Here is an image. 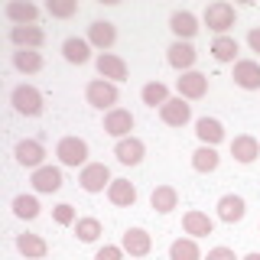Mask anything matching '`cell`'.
<instances>
[{"label": "cell", "mask_w": 260, "mask_h": 260, "mask_svg": "<svg viewBox=\"0 0 260 260\" xmlns=\"http://www.w3.org/2000/svg\"><path fill=\"white\" fill-rule=\"evenodd\" d=\"M85 101L91 104V108H98V111H114L117 108V101H120V91H117V85L114 81H108V78H91L88 81V88H85Z\"/></svg>", "instance_id": "2"}, {"label": "cell", "mask_w": 260, "mask_h": 260, "mask_svg": "<svg viewBox=\"0 0 260 260\" xmlns=\"http://www.w3.org/2000/svg\"><path fill=\"white\" fill-rule=\"evenodd\" d=\"M62 182H65V179H62V169H59V166H49V162L29 173V185H32V192H39V195L59 192Z\"/></svg>", "instance_id": "7"}, {"label": "cell", "mask_w": 260, "mask_h": 260, "mask_svg": "<svg viewBox=\"0 0 260 260\" xmlns=\"http://www.w3.org/2000/svg\"><path fill=\"white\" fill-rule=\"evenodd\" d=\"M159 120L166 127H185L192 120V104L185 101V98H179V94L169 98V101L159 108Z\"/></svg>", "instance_id": "13"}, {"label": "cell", "mask_w": 260, "mask_h": 260, "mask_svg": "<svg viewBox=\"0 0 260 260\" xmlns=\"http://www.w3.org/2000/svg\"><path fill=\"white\" fill-rule=\"evenodd\" d=\"M211 59L215 62H221V65H234L238 62V52H241V46H238V39L234 36H215L211 39Z\"/></svg>", "instance_id": "26"}, {"label": "cell", "mask_w": 260, "mask_h": 260, "mask_svg": "<svg viewBox=\"0 0 260 260\" xmlns=\"http://www.w3.org/2000/svg\"><path fill=\"white\" fill-rule=\"evenodd\" d=\"M169 29H173V36L179 39V43H192L202 26H199V16H195L192 10H173V16H169Z\"/></svg>", "instance_id": "15"}, {"label": "cell", "mask_w": 260, "mask_h": 260, "mask_svg": "<svg viewBox=\"0 0 260 260\" xmlns=\"http://www.w3.org/2000/svg\"><path fill=\"white\" fill-rule=\"evenodd\" d=\"M10 62H13V69L20 72V75H36V72H43V65H46L39 49H16Z\"/></svg>", "instance_id": "25"}, {"label": "cell", "mask_w": 260, "mask_h": 260, "mask_svg": "<svg viewBox=\"0 0 260 260\" xmlns=\"http://www.w3.org/2000/svg\"><path fill=\"white\" fill-rule=\"evenodd\" d=\"M247 46H250V52L260 55V26H254V29L247 32Z\"/></svg>", "instance_id": "39"}, {"label": "cell", "mask_w": 260, "mask_h": 260, "mask_svg": "<svg viewBox=\"0 0 260 260\" xmlns=\"http://www.w3.org/2000/svg\"><path fill=\"white\" fill-rule=\"evenodd\" d=\"M150 205L159 211V215H169V211H176L179 208V192H176V185H156V189L150 192Z\"/></svg>", "instance_id": "29"}, {"label": "cell", "mask_w": 260, "mask_h": 260, "mask_svg": "<svg viewBox=\"0 0 260 260\" xmlns=\"http://www.w3.org/2000/svg\"><path fill=\"white\" fill-rule=\"evenodd\" d=\"M91 43L88 39H81V36H69L62 43V59L69 62V65H88L91 62Z\"/></svg>", "instance_id": "22"}, {"label": "cell", "mask_w": 260, "mask_h": 260, "mask_svg": "<svg viewBox=\"0 0 260 260\" xmlns=\"http://www.w3.org/2000/svg\"><path fill=\"white\" fill-rule=\"evenodd\" d=\"M205 260H241V257L234 254L231 247H224V244H221V247H211L208 254H205Z\"/></svg>", "instance_id": "38"}, {"label": "cell", "mask_w": 260, "mask_h": 260, "mask_svg": "<svg viewBox=\"0 0 260 260\" xmlns=\"http://www.w3.org/2000/svg\"><path fill=\"white\" fill-rule=\"evenodd\" d=\"M10 104H13V111L20 114V117H39V114L46 111V98L43 91H39L36 85H16L13 91H10Z\"/></svg>", "instance_id": "1"}, {"label": "cell", "mask_w": 260, "mask_h": 260, "mask_svg": "<svg viewBox=\"0 0 260 260\" xmlns=\"http://www.w3.org/2000/svg\"><path fill=\"white\" fill-rule=\"evenodd\" d=\"M114 156L120 166H140L146 156V143L140 137H124V140H114Z\"/></svg>", "instance_id": "14"}, {"label": "cell", "mask_w": 260, "mask_h": 260, "mask_svg": "<svg viewBox=\"0 0 260 260\" xmlns=\"http://www.w3.org/2000/svg\"><path fill=\"white\" fill-rule=\"evenodd\" d=\"M108 202L117 208H134L137 205V185L130 182V179H114V182L108 185Z\"/></svg>", "instance_id": "23"}, {"label": "cell", "mask_w": 260, "mask_h": 260, "mask_svg": "<svg viewBox=\"0 0 260 260\" xmlns=\"http://www.w3.org/2000/svg\"><path fill=\"white\" fill-rule=\"evenodd\" d=\"M94 260H124V247L120 244H104V247H98Z\"/></svg>", "instance_id": "37"}, {"label": "cell", "mask_w": 260, "mask_h": 260, "mask_svg": "<svg viewBox=\"0 0 260 260\" xmlns=\"http://www.w3.org/2000/svg\"><path fill=\"white\" fill-rule=\"evenodd\" d=\"M166 62L173 65L179 75H182V72H192L195 62H199V49H195L192 43H179V39H173V46L166 49Z\"/></svg>", "instance_id": "11"}, {"label": "cell", "mask_w": 260, "mask_h": 260, "mask_svg": "<svg viewBox=\"0 0 260 260\" xmlns=\"http://www.w3.org/2000/svg\"><path fill=\"white\" fill-rule=\"evenodd\" d=\"M4 16L13 23V26H36L39 7L29 4V0H10V4L4 7Z\"/></svg>", "instance_id": "20"}, {"label": "cell", "mask_w": 260, "mask_h": 260, "mask_svg": "<svg viewBox=\"0 0 260 260\" xmlns=\"http://www.w3.org/2000/svg\"><path fill=\"white\" fill-rule=\"evenodd\" d=\"M134 114H130L127 108H114V111H108L104 114V134L108 137H114V140H124V137H134L130 130H134Z\"/></svg>", "instance_id": "10"}, {"label": "cell", "mask_w": 260, "mask_h": 260, "mask_svg": "<svg viewBox=\"0 0 260 260\" xmlns=\"http://www.w3.org/2000/svg\"><path fill=\"white\" fill-rule=\"evenodd\" d=\"M52 221L62 224V228H75V221H78L75 205H69V202H59V205L52 208Z\"/></svg>", "instance_id": "36"}, {"label": "cell", "mask_w": 260, "mask_h": 260, "mask_svg": "<svg viewBox=\"0 0 260 260\" xmlns=\"http://www.w3.org/2000/svg\"><path fill=\"white\" fill-rule=\"evenodd\" d=\"M13 156L16 162H20L23 169H39V166H46V146L39 143V140H32V137H26V140H20L13 146Z\"/></svg>", "instance_id": "9"}, {"label": "cell", "mask_w": 260, "mask_h": 260, "mask_svg": "<svg viewBox=\"0 0 260 260\" xmlns=\"http://www.w3.org/2000/svg\"><path fill=\"white\" fill-rule=\"evenodd\" d=\"M46 13L52 16V20H69V16L78 13V0H49Z\"/></svg>", "instance_id": "35"}, {"label": "cell", "mask_w": 260, "mask_h": 260, "mask_svg": "<svg viewBox=\"0 0 260 260\" xmlns=\"http://www.w3.org/2000/svg\"><path fill=\"white\" fill-rule=\"evenodd\" d=\"M169 88L162 85V81H146V85L140 88V101L146 104V108H162V104L169 101Z\"/></svg>", "instance_id": "33"}, {"label": "cell", "mask_w": 260, "mask_h": 260, "mask_svg": "<svg viewBox=\"0 0 260 260\" xmlns=\"http://www.w3.org/2000/svg\"><path fill=\"white\" fill-rule=\"evenodd\" d=\"M120 247H124V254L130 257H146L153 250V238L146 228H127L124 238H120Z\"/></svg>", "instance_id": "19"}, {"label": "cell", "mask_w": 260, "mask_h": 260, "mask_svg": "<svg viewBox=\"0 0 260 260\" xmlns=\"http://www.w3.org/2000/svg\"><path fill=\"white\" fill-rule=\"evenodd\" d=\"M10 208H13V215L20 218V221H36L39 215H43V205H39V199L36 195H16V199L10 202Z\"/></svg>", "instance_id": "31"}, {"label": "cell", "mask_w": 260, "mask_h": 260, "mask_svg": "<svg viewBox=\"0 0 260 260\" xmlns=\"http://www.w3.org/2000/svg\"><path fill=\"white\" fill-rule=\"evenodd\" d=\"M182 231L189 234V238H208V234H215V218L208 215V211H199V208H189L182 215Z\"/></svg>", "instance_id": "17"}, {"label": "cell", "mask_w": 260, "mask_h": 260, "mask_svg": "<svg viewBox=\"0 0 260 260\" xmlns=\"http://www.w3.org/2000/svg\"><path fill=\"white\" fill-rule=\"evenodd\" d=\"M218 166H221L218 146H202L199 143V150L192 153V169H195V173H202V176H208V173H215Z\"/></svg>", "instance_id": "30"}, {"label": "cell", "mask_w": 260, "mask_h": 260, "mask_svg": "<svg viewBox=\"0 0 260 260\" xmlns=\"http://www.w3.org/2000/svg\"><path fill=\"white\" fill-rule=\"evenodd\" d=\"M241 260H260V250H250V254H244Z\"/></svg>", "instance_id": "40"}, {"label": "cell", "mask_w": 260, "mask_h": 260, "mask_svg": "<svg viewBox=\"0 0 260 260\" xmlns=\"http://www.w3.org/2000/svg\"><path fill=\"white\" fill-rule=\"evenodd\" d=\"M88 43H91V49H98V52H111L114 43H117V26H114L111 20H94L91 26H88Z\"/></svg>", "instance_id": "16"}, {"label": "cell", "mask_w": 260, "mask_h": 260, "mask_svg": "<svg viewBox=\"0 0 260 260\" xmlns=\"http://www.w3.org/2000/svg\"><path fill=\"white\" fill-rule=\"evenodd\" d=\"M111 182H114V176H111V169L104 166V162H88V166H81V173H78V185L88 195L108 192Z\"/></svg>", "instance_id": "5"}, {"label": "cell", "mask_w": 260, "mask_h": 260, "mask_svg": "<svg viewBox=\"0 0 260 260\" xmlns=\"http://www.w3.org/2000/svg\"><path fill=\"white\" fill-rule=\"evenodd\" d=\"M10 43L16 49H43L46 32L39 29V26H13L10 29Z\"/></svg>", "instance_id": "27"}, {"label": "cell", "mask_w": 260, "mask_h": 260, "mask_svg": "<svg viewBox=\"0 0 260 260\" xmlns=\"http://www.w3.org/2000/svg\"><path fill=\"white\" fill-rule=\"evenodd\" d=\"M195 137H199L202 146H218V143H224L228 130L218 117H199L195 120Z\"/></svg>", "instance_id": "21"}, {"label": "cell", "mask_w": 260, "mask_h": 260, "mask_svg": "<svg viewBox=\"0 0 260 260\" xmlns=\"http://www.w3.org/2000/svg\"><path fill=\"white\" fill-rule=\"evenodd\" d=\"M234 20H238V10H234V4H228V0H215V4H208L205 13H202V23H205L215 36H228V29L234 26Z\"/></svg>", "instance_id": "3"}, {"label": "cell", "mask_w": 260, "mask_h": 260, "mask_svg": "<svg viewBox=\"0 0 260 260\" xmlns=\"http://www.w3.org/2000/svg\"><path fill=\"white\" fill-rule=\"evenodd\" d=\"M215 211H218V221H224V224H238V221H244V215H247V202H244L241 195L228 192V195H221V199H218Z\"/></svg>", "instance_id": "18"}, {"label": "cell", "mask_w": 260, "mask_h": 260, "mask_svg": "<svg viewBox=\"0 0 260 260\" xmlns=\"http://www.w3.org/2000/svg\"><path fill=\"white\" fill-rule=\"evenodd\" d=\"M231 78L241 91H260V62L257 59H238Z\"/></svg>", "instance_id": "12"}, {"label": "cell", "mask_w": 260, "mask_h": 260, "mask_svg": "<svg viewBox=\"0 0 260 260\" xmlns=\"http://www.w3.org/2000/svg\"><path fill=\"white\" fill-rule=\"evenodd\" d=\"M169 260H205L195 238H176L169 244Z\"/></svg>", "instance_id": "32"}, {"label": "cell", "mask_w": 260, "mask_h": 260, "mask_svg": "<svg viewBox=\"0 0 260 260\" xmlns=\"http://www.w3.org/2000/svg\"><path fill=\"white\" fill-rule=\"evenodd\" d=\"M16 250L26 260H46L49 244H46V238H39V234H16Z\"/></svg>", "instance_id": "28"}, {"label": "cell", "mask_w": 260, "mask_h": 260, "mask_svg": "<svg viewBox=\"0 0 260 260\" xmlns=\"http://www.w3.org/2000/svg\"><path fill=\"white\" fill-rule=\"evenodd\" d=\"M75 238H78L81 244H94L98 238H101V221H98L94 215L78 218V221H75Z\"/></svg>", "instance_id": "34"}, {"label": "cell", "mask_w": 260, "mask_h": 260, "mask_svg": "<svg viewBox=\"0 0 260 260\" xmlns=\"http://www.w3.org/2000/svg\"><path fill=\"white\" fill-rule=\"evenodd\" d=\"M231 156L241 162V166H250L257 156H260V140L257 137H250V134H238L231 140Z\"/></svg>", "instance_id": "24"}, {"label": "cell", "mask_w": 260, "mask_h": 260, "mask_svg": "<svg viewBox=\"0 0 260 260\" xmlns=\"http://www.w3.org/2000/svg\"><path fill=\"white\" fill-rule=\"evenodd\" d=\"M94 69H98V78H108L114 85H120V81H127V62L120 59L117 52H98L94 59Z\"/></svg>", "instance_id": "8"}, {"label": "cell", "mask_w": 260, "mask_h": 260, "mask_svg": "<svg viewBox=\"0 0 260 260\" xmlns=\"http://www.w3.org/2000/svg\"><path fill=\"white\" fill-rule=\"evenodd\" d=\"M55 159H59V166H69V169L88 166V140H81V137H62L55 143Z\"/></svg>", "instance_id": "4"}, {"label": "cell", "mask_w": 260, "mask_h": 260, "mask_svg": "<svg viewBox=\"0 0 260 260\" xmlns=\"http://www.w3.org/2000/svg\"><path fill=\"white\" fill-rule=\"evenodd\" d=\"M176 91L179 98H185V101H202V98L208 94V75H202V72H182V75L176 78Z\"/></svg>", "instance_id": "6"}]
</instances>
